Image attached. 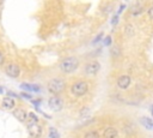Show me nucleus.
<instances>
[{"label":"nucleus","mask_w":153,"mask_h":138,"mask_svg":"<svg viewBox=\"0 0 153 138\" xmlns=\"http://www.w3.org/2000/svg\"><path fill=\"white\" fill-rule=\"evenodd\" d=\"M79 67V59L75 58V56H68V58H65L60 65H59V68L62 73H66V74H69V73H73L76 68Z\"/></svg>","instance_id":"1"},{"label":"nucleus","mask_w":153,"mask_h":138,"mask_svg":"<svg viewBox=\"0 0 153 138\" xmlns=\"http://www.w3.org/2000/svg\"><path fill=\"white\" fill-rule=\"evenodd\" d=\"M47 88H48V91H49V92H51L53 95L57 96V95H60V94L65 90V88H66V82H65L63 79H61V78H51V79L48 82Z\"/></svg>","instance_id":"2"},{"label":"nucleus","mask_w":153,"mask_h":138,"mask_svg":"<svg viewBox=\"0 0 153 138\" xmlns=\"http://www.w3.org/2000/svg\"><path fill=\"white\" fill-rule=\"evenodd\" d=\"M90 89V83L86 82V80H76L74 82L72 85H71V92L73 96H76V97H80V96H84Z\"/></svg>","instance_id":"3"},{"label":"nucleus","mask_w":153,"mask_h":138,"mask_svg":"<svg viewBox=\"0 0 153 138\" xmlns=\"http://www.w3.org/2000/svg\"><path fill=\"white\" fill-rule=\"evenodd\" d=\"M100 70V64L97 61V60H92V61H88L87 64L84 65V74H86L87 77H93L96 76Z\"/></svg>","instance_id":"4"},{"label":"nucleus","mask_w":153,"mask_h":138,"mask_svg":"<svg viewBox=\"0 0 153 138\" xmlns=\"http://www.w3.org/2000/svg\"><path fill=\"white\" fill-rule=\"evenodd\" d=\"M48 106L51 110L54 112H59L63 108V101L60 96H51L49 100H48Z\"/></svg>","instance_id":"5"},{"label":"nucleus","mask_w":153,"mask_h":138,"mask_svg":"<svg viewBox=\"0 0 153 138\" xmlns=\"http://www.w3.org/2000/svg\"><path fill=\"white\" fill-rule=\"evenodd\" d=\"M130 84H131V77L129 74H121L116 80V85L121 90H127L130 86Z\"/></svg>","instance_id":"6"},{"label":"nucleus","mask_w":153,"mask_h":138,"mask_svg":"<svg viewBox=\"0 0 153 138\" xmlns=\"http://www.w3.org/2000/svg\"><path fill=\"white\" fill-rule=\"evenodd\" d=\"M27 131H29V134L33 138H38L42 136V126L38 125V122H32V121H29L27 124Z\"/></svg>","instance_id":"7"},{"label":"nucleus","mask_w":153,"mask_h":138,"mask_svg":"<svg viewBox=\"0 0 153 138\" xmlns=\"http://www.w3.org/2000/svg\"><path fill=\"white\" fill-rule=\"evenodd\" d=\"M5 73H6L8 77H11V78H17V77H19V74H20V68H19V66H18L17 64L11 62V64L6 65V67H5Z\"/></svg>","instance_id":"8"},{"label":"nucleus","mask_w":153,"mask_h":138,"mask_svg":"<svg viewBox=\"0 0 153 138\" xmlns=\"http://www.w3.org/2000/svg\"><path fill=\"white\" fill-rule=\"evenodd\" d=\"M118 137V130L114 126H108L103 131V138H117Z\"/></svg>","instance_id":"9"},{"label":"nucleus","mask_w":153,"mask_h":138,"mask_svg":"<svg viewBox=\"0 0 153 138\" xmlns=\"http://www.w3.org/2000/svg\"><path fill=\"white\" fill-rule=\"evenodd\" d=\"M143 10H145V7H143L142 4H140V2H135L134 5L130 6V8H129V13H130L131 16L136 17V16L141 14V13L143 12Z\"/></svg>","instance_id":"10"},{"label":"nucleus","mask_w":153,"mask_h":138,"mask_svg":"<svg viewBox=\"0 0 153 138\" xmlns=\"http://www.w3.org/2000/svg\"><path fill=\"white\" fill-rule=\"evenodd\" d=\"M1 107L4 108V109H13L14 107H16V101L12 98V97H10V96H7V97H4L2 100H1Z\"/></svg>","instance_id":"11"},{"label":"nucleus","mask_w":153,"mask_h":138,"mask_svg":"<svg viewBox=\"0 0 153 138\" xmlns=\"http://www.w3.org/2000/svg\"><path fill=\"white\" fill-rule=\"evenodd\" d=\"M20 88L23 89V90H26V91H31V92H39V90H41V88H39V85H37V84H31V83H22L20 84Z\"/></svg>","instance_id":"12"},{"label":"nucleus","mask_w":153,"mask_h":138,"mask_svg":"<svg viewBox=\"0 0 153 138\" xmlns=\"http://www.w3.org/2000/svg\"><path fill=\"white\" fill-rule=\"evenodd\" d=\"M13 115H14L16 119L19 120L20 122H24V121L27 119V113H26L23 108H18V109H16V110L13 112Z\"/></svg>","instance_id":"13"},{"label":"nucleus","mask_w":153,"mask_h":138,"mask_svg":"<svg viewBox=\"0 0 153 138\" xmlns=\"http://www.w3.org/2000/svg\"><path fill=\"white\" fill-rule=\"evenodd\" d=\"M140 122L147 130H153V120L152 119H149L147 116H142V118H140Z\"/></svg>","instance_id":"14"},{"label":"nucleus","mask_w":153,"mask_h":138,"mask_svg":"<svg viewBox=\"0 0 153 138\" xmlns=\"http://www.w3.org/2000/svg\"><path fill=\"white\" fill-rule=\"evenodd\" d=\"M124 32H126V35L128 36V37H131L133 35H134V26L131 25V24H127L126 26H124Z\"/></svg>","instance_id":"15"},{"label":"nucleus","mask_w":153,"mask_h":138,"mask_svg":"<svg viewBox=\"0 0 153 138\" xmlns=\"http://www.w3.org/2000/svg\"><path fill=\"white\" fill-rule=\"evenodd\" d=\"M84 138H100V134L98 133V131H88L85 133Z\"/></svg>","instance_id":"16"},{"label":"nucleus","mask_w":153,"mask_h":138,"mask_svg":"<svg viewBox=\"0 0 153 138\" xmlns=\"http://www.w3.org/2000/svg\"><path fill=\"white\" fill-rule=\"evenodd\" d=\"M111 55H112V58H116V59L121 56V50H120V48L117 46H115L114 48H111Z\"/></svg>","instance_id":"17"},{"label":"nucleus","mask_w":153,"mask_h":138,"mask_svg":"<svg viewBox=\"0 0 153 138\" xmlns=\"http://www.w3.org/2000/svg\"><path fill=\"white\" fill-rule=\"evenodd\" d=\"M49 138H60L57 130H55L54 127H50L49 128Z\"/></svg>","instance_id":"18"},{"label":"nucleus","mask_w":153,"mask_h":138,"mask_svg":"<svg viewBox=\"0 0 153 138\" xmlns=\"http://www.w3.org/2000/svg\"><path fill=\"white\" fill-rule=\"evenodd\" d=\"M27 118H29V119H30V121H32V122H38V116H37L33 112L27 113Z\"/></svg>","instance_id":"19"},{"label":"nucleus","mask_w":153,"mask_h":138,"mask_svg":"<svg viewBox=\"0 0 153 138\" xmlns=\"http://www.w3.org/2000/svg\"><path fill=\"white\" fill-rule=\"evenodd\" d=\"M147 14H148V17L153 20V5L148 7V10H147Z\"/></svg>","instance_id":"20"},{"label":"nucleus","mask_w":153,"mask_h":138,"mask_svg":"<svg viewBox=\"0 0 153 138\" xmlns=\"http://www.w3.org/2000/svg\"><path fill=\"white\" fill-rule=\"evenodd\" d=\"M102 37H103V32H99V34L96 36V38L93 40V43H98V42L102 40Z\"/></svg>","instance_id":"21"},{"label":"nucleus","mask_w":153,"mask_h":138,"mask_svg":"<svg viewBox=\"0 0 153 138\" xmlns=\"http://www.w3.org/2000/svg\"><path fill=\"white\" fill-rule=\"evenodd\" d=\"M20 96L24 97V98H27V100H31V98H32V96H31L29 92H20Z\"/></svg>","instance_id":"22"},{"label":"nucleus","mask_w":153,"mask_h":138,"mask_svg":"<svg viewBox=\"0 0 153 138\" xmlns=\"http://www.w3.org/2000/svg\"><path fill=\"white\" fill-rule=\"evenodd\" d=\"M4 64H5V55H4L2 52L0 50V67L4 66Z\"/></svg>","instance_id":"23"},{"label":"nucleus","mask_w":153,"mask_h":138,"mask_svg":"<svg viewBox=\"0 0 153 138\" xmlns=\"http://www.w3.org/2000/svg\"><path fill=\"white\" fill-rule=\"evenodd\" d=\"M104 44H105V46H110V44H111V37H110V36L105 37V40H104Z\"/></svg>","instance_id":"24"},{"label":"nucleus","mask_w":153,"mask_h":138,"mask_svg":"<svg viewBox=\"0 0 153 138\" xmlns=\"http://www.w3.org/2000/svg\"><path fill=\"white\" fill-rule=\"evenodd\" d=\"M116 23H117V16H115V17L112 18V22H111V24H112V25H115Z\"/></svg>","instance_id":"25"},{"label":"nucleus","mask_w":153,"mask_h":138,"mask_svg":"<svg viewBox=\"0 0 153 138\" xmlns=\"http://www.w3.org/2000/svg\"><path fill=\"white\" fill-rule=\"evenodd\" d=\"M151 113H152V115H153V104L151 106Z\"/></svg>","instance_id":"26"},{"label":"nucleus","mask_w":153,"mask_h":138,"mask_svg":"<svg viewBox=\"0 0 153 138\" xmlns=\"http://www.w3.org/2000/svg\"><path fill=\"white\" fill-rule=\"evenodd\" d=\"M2 92H4V89H2L1 86H0V94H2Z\"/></svg>","instance_id":"27"},{"label":"nucleus","mask_w":153,"mask_h":138,"mask_svg":"<svg viewBox=\"0 0 153 138\" xmlns=\"http://www.w3.org/2000/svg\"><path fill=\"white\" fill-rule=\"evenodd\" d=\"M1 5H2V1H0V6H1Z\"/></svg>","instance_id":"28"}]
</instances>
